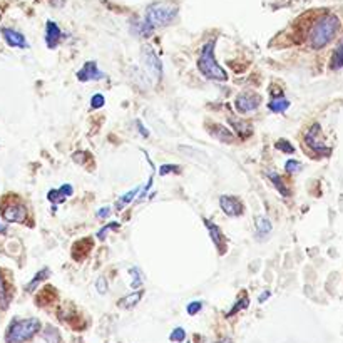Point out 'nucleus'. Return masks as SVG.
<instances>
[{
	"instance_id": "obj_18",
	"label": "nucleus",
	"mask_w": 343,
	"mask_h": 343,
	"mask_svg": "<svg viewBox=\"0 0 343 343\" xmlns=\"http://www.w3.org/2000/svg\"><path fill=\"white\" fill-rule=\"evenodd\" d=\"M141 298H143V290H137V291H132L131 295L124 296L123 300L117 301V305H119L120 308L129 310V308H132V307H136V305H137L139 301H141Z\"/></svg>"
},
{
	"instance_id": "obj_23",
	"label": "nucleus",
	"mask_w": 343,
	"mask_h": 343,
	"mask_svg": "<svg viewBox=\"0 0 343 343\" xmlns=\"http://www.w3.org/2000/svg\"><path fill=\"white\" fill-rule=\"evenodd\" d=\"M49 275H50L49 268H42V270H41V271L37 273V275L34 276L32 281H30V283L27 285V291H32V290H35V288H37V285H39L41 281H44V279H46Z\"/></svg>"
},
{
	"instance_id": "obj_39",
	"label": "nucleus",
	"mask_w": 343,
	"mask_h": 343,
	"mask_svg": "<svg viewBox=\"0 0 343 343\" xmlns=\"http://www.w3.org/2000/svg\"><path fill=\"white\" fill-rule=\"evenodd\" d=\"M0 233H5V226L4 225H0Z\"/></svg>"
},
{
	"instance_id": "obj_37",
	"label": "nucleus",
	"mask_w": 343,
	"mask_h": 343,
	"mask_svg": "<svg viewBox=\"0 0 343 343\" xmlns=\"http://www.w3.org/2000/svg\"><path fill=\"white\" fill-rule=\"evenodd\" d=\"M137 128H139V132H141L143 137H149V131L144 128V126L141 124V120H137Z\"/></svg>"
},
{
	"instance_id": "obj_25",
	"label": "nucleus",
	"mask_w": 343,
	"mask_h": 343,
	"mask_svg": "<svg viewBox=\"0 0 343 343\" xmlns=\"http://www.w3.org/2000/svg\"><path fill=\"white\" fill-rule=\"evenodd\" d=\"M129 273H131V276L134 278V279H132V283H131V287L132 288H139L143 285V281H144V276H143L141 270H139V268H131Z\"/></svg>"
},
{
	"instance_id": "obj_2",
	"label": "nucleus",
	"mask_w": 343,
	"mask_h": 343,
	"mask_svg": "<svg viewBox=\"0 0 343 343\" xmlns=\"http://www.w3.org/2000/svg\"><path fill=\"white\" fill-rule=\"evenodd\" d=\"M214 46H216V41H208L205 46H203L199 59H198V69L206 79L216 80V82H225L228 80V72L218 64V60H216Z\"/></svg>"
},
{
	"instance_id": "obj_4",
	"label": "nucleus",
	"mask_w": 343,
	"mask_h": 343,
	"mask_svg": "<svg viewBox=\"0 0 343 343\" xmlns=\"http://www.w3.org/2000/svg\"><path fill=\"white\" fill-rule=\"evenodd\" d=\"M39 330H41V321L37 318L15 320L10 323L5 340H7V343H24L32 338Z\"/></svg>"
},
{
	"instance_id": "obj_24",
	"label": "nucleus",
	"mask_w": 343,
	"mask_h": 343,
	"mask_svg": "<svg viewBox=\"0 0 343 343\" xmlns=\"http://www.w3.org/2000/svg\"><path fill=\"white\" fill-rule=\"evenodd\" d=\"M67 196L60 191V189H52V191H49L47 194V199L50 203H54V205H59V203H64Z\"/></svg>"
},
{
	"instance_id": "obj_17",
	"label": "nucleus",
	"mask_w": 343,
	"mask_h": 343,
	"mask_svg": "<svg viewBox=\"0 0 343 343\" xmlns=\"http://www.w3.org/2000/svg\"><path fill=\"white\" fill-rule=\"evenodd\" d=\"M268 107L271 112H276V114H283L285 111L290 107V100L285 99L281 94H278L276 97H273L270 103H268Z\"/></svg>"
},
{
	"instance_id": "obj_15",
	"label": "nucleus",
	"mask_w": 343,
	"mask_h": 343,
	"mask_svg": "<svg viewBox=\"0 0 343 343\" xmlns=\"http://www.w3.org/2000/svg\"><path fill=\"white\" fill-rule=\"evenodd\" d=\"M266 177L273 183V186L276 188V191L283 196V198H290V194H291V191H290V188L285 184V181H283V177L279 176L278 173H275V171H271V169H268L266 171Z\"/></svg>"
},
{
	"instance_id": "obj_26",
	"label": "nucleus",
	"mask_w": 343,
	"mask_h": 343,
	"mask_svg": "<svg viewBox=\"0 0 343 343\" xmlns=\"http://www.w3.org/2000/svg\"><path fill=\"white\" fill-rule=\"evenodd\" d=\"M276 149L285 152V154H293V152H295V146L291 144V143H288L287 139H279V141L276 143Z\"/></svg>"
},
{
	"instance_id": "obj_10",
	"label": "nucleus",
	"mask_w": 343,
	"mask_h": 343,
	"mask_svg": "<svg viewBox=\"0 0 343 343\" xmlns=\"http://www.w3.org/2000/svg\"><path fill=\"white\" fill-rule=\"evenodd\" d=\"M203 221H205V225H206L208 231H209V236H211V241H213V245L216 246V250L219 251V255H225L226 253V238L223 236V231H221L219 226L214 225L213 221H209L206 218Z\"/></svg>"
},
{
	"instance_id": "obj_1",
	"label": "nucleus",
	"mask_w": 343,
	"mask_h": 343,
	"mask_svg": "<svg viewBox=\"0 0 343 343\" xmlns=\"http://www.w3.org/2000/svg\"><path fill=\"white\" fill-rule=\"evenodd\" d=\"M340 30V18L333 14H327L320 17L313 24L308 34V44L311 49H323L333 41V37Z\"/></svg>"
},
{
	"instance_id": "obj_33",
	"label": "nucleus",
	"mask_w": 343,
	"mask_h": 343,
	"mask_svg": "<svg viewBox=\"0 0 343 343\" xmlns=\"http://www.w3.org/2000/svg\"><path fill=\"white\" fill-rule=\"evenodd\" d=\"M96 288L99 291V295H106L107 293V279L104 276H99L96 281Z\"/></svg>"
},
{
	"instance_id": "obj_19",
	"label": "nucleus",
	"mask_w": 343,
	"mask_h": 343,
	"mask_svg": "<svg viewBox=\"0 0 343 343\" xmlns=\"http://www.w3.org/2000/svg\"><path fill=\"white\" fill-rule=\"evenodd\" d=\"M330 67L332 69H341L343 67V39L338 42V46L333 50V55H332V60H330Z\"/></svg>"
},
{
	"instance_id": "obj_8",
	"label": "nucleus",
	"mask_w": 343,
	"mask_h": 343,
	"mask_svg": "<svg viewBox=\"0 0 343 343\" xmlns=\"http://www.w3.org/2000/svg\"><path fill=\"white\" fill-rule=\"evenodd\" d=\"M2 216L7 223H25V219H27V208L21 205V203H10V205L4 206Z\"/></svg>"
},
{
	"instance_id": "obj_3",
	"label": "nucleus",
	"mask_w": 343,
	"mask_h": 343,
	"mask_svg": "<svg viewBox=\"0 0 343 343\" xmlns=\"http://www.w3.org/2000/svg\"><path fill=\"white\" fill-rule=\"evenodd\" d=\"M177 17V7L173 4L168 2H159V4H152L146 10V15L143 18V22L146 24L151 32H154L156 29L168 27L169 24H173Z\"/></svg>"
},
{
	"instance_id": "obj_14",
	"label": "nucleus",
	"mask_w": 343,
	"mask_h": 343,
	"mask_svg": "<svg viewBox=\"0 0 343 343\" xmlns=\"http://www.w3.org/2000/svg\"><path fill=\"white\" fill-rule=\"evenodd\" d=\"M230 124L233 126V129L236 131L238 137H241V139H246V137H250L253 134L251 124L246 123V120H243V119H236L233 114H230Z\"/></svg>"
},
{
	"instance_id": "obj_11",
	"label": "nucleus",
	"mask_w": 343,
	"mask_h": 343,
	"mask_svg": "<svg viewBox=\"0 0 343 343\" xmlns=\"http://www.w3.org/2000/svg\"><path fill=\"white\" fill-rule=\"evenodd\" d=\"M106 74L99 71L97 64L94 60H89L86 62L84 66H82V69L77 72V79L80 82H89V80H100L104 79Z\"/></svg>"
},
{
	"instance_id": "obj_38",
	"label": "nucleus",
	"mask_w": 343,
	"mask_h": 343,
	"mask_svg": "<svg viewBox=\"0 0 343 343\" xmlns=\"http://www.w3.org/2000/svg\"><path fill=\"white\" fill-rule=\"evenodd\" d=\"M268 298H270V291H265V293H261V295H259L258 301H259V303H263L265 300H268Z\"/></svg>"
},
{
	"instance_id": "obj_28",
	"label": "nucleus",
	"mask_w": 343,
	"mask_h": 343,
	"mask_svg": "<svg viewBox=\"0 0 343 343\" xmlns=\"http://www.w3.org/2000/svg\"><path fill=\"white\" fill-rule=\"evenodd\" d=\"M184 338H186V332H184V330H183L181 327L174 328V330H173V333L169 335V340H171V341H176V343L184 341Z\"/></svg>"
},
{
	"instance_id": "obj_16",
	"label": "nucleus",
	"mask_w": 343,
	"mask_h": 343,
	"mask_svg": "<svg viewBox=\"0 0 343 343\" xmlns=\"http://www.w3.org/2000/svg\"><path fill=\"white\" fill-rule=\"evenodd\" d=\"M211 136H214L216 139H219L221 143H228V144H233L234 141H236V137H234V134L230 131L226 129V126H221V124H213L211 126Z\"/></svg>"
},
{
	"instance_id": "obj_21",
	"label": "nucleus",
	"mask_w": 343,
	"mask_h": 343,
	"mask_svg": "<svg viewBox=\"0 0 343 343\" xmlns=\"http://www.w3.org/2000/svg\"><path fill=\"white\" fill-rule=\"evenodd\" d=\"M9 305V291L7 285H5V278L2 276V271H0V308L5 310Z\"/></svg>"
},
{
	"instance_id": "obj_30",
	"label": "nucleus",
	"mask_w": 343,
	"mask_h": 343,
	"mask_svg": "<svg viewBox=\"0 0 343 343\" xmlns=\"http://www.w3.org/2000/svg\"><path fill=\"white\" fill-rule=\"evenodd\" d=\"M106 104V99L103 94H94L91 97V107L92 109H99V107H103Z\"/></svg>"
},
{
	"instance_id": "obj_35",
	"label": "nucleus",
	"mask_w": 343,
	"mask_h": 343,
	"mask_svg": "<svg viewBox=\"0 0 343 343\" xmlns=\"http://www.w3.org/2000/svg\"><path fill=\"white\" fill-rule=\"evenodd\" d=\"M59 189L67 196V198H69V196H72V194H74V188L71 186V184H62V186H60Z\"/></svg>"
},
{
	"instance_id": "obj_5",
	"label": "nucleus",
	"mask_w": 343,
	"mask_h": 343,
	"mask_svg": "<svg viewBox=\"0 0 343 343\" xmlns=\"http://www.w3.org/2000/svg\"><path fill=\"white\" fill-rule=\"evenodd\" d=\"M141 59H143V64L146 67V71H148L149 75L152 77V80H154V82L161 80V77H163V64H161V59L156 55L154 50H152L151 47H143Z\"/></svg>"
},
{
	"instance_id": "obj_9",
	"label": "nucleus",
	"mask_w": 343,
	"mask_h": 343,
	"mask_svg": "<svg viewBox=\"0 0 343 343\" xmlns=\"http://www.w3.org/2000/svg\"><path fill=\"white\" fill-rule=\"evenodd\" d=\"M219 208L223 209V213L231 218L243 214V203H241L236 196H221L219 198Z\"/></svg>"
},
{
	"instance_id": "obj_20",
	"label": "nucleus",
	"mask_w": 343,
	"mask_h": 343,
	"mask_svg": "<svg viewBox=\"0 0 343 343\" xmlns=\"http://www.w3.org/2000/svg\"><path fill=\"white\" fill-rule=\"evenodd\" d=\"M255 226H256V233L258 236H265V234H268L271 231V223L270 219H266L265 216H258V218L255 219Z\"/></svg>"
},
{
	"instance_id": "obj_34",
	"label": "nucleus",
	"mask_w": 343,
	"mask_h": 343,
	"mask_svg": "<svg viewBox=\"0 0 343 343\" xmlns=\"http://www.w3.org/2000/svg\"><path fill=\"white\" fill-rule=\"evenodd\" d=\"M179 169V166H173V164H164V166L159 168V174L161 176H166L169 173H173V171H177Z\"/></svg>"
},
{
	"instance_id": "obj_12",
	"label": "nucleus",
	"mask_w": 343,
	"mask_h": 343,
	"mask_svg": "<svg viewBox=\"0 0 343 343\" xmlns=\"http://www.w3.org/2000/svg\"><path fill=\"white\" fill-rule=\"evenodd\" d=\"M2 35H4L5 42H7L10 47H18V49H27L29 47V44H27V41H25V37L21 32L14 30V29L4 27L2 29Z\"/></svg>"
},
{
	"instance_id": "obj_40",
	"label": "nucleus",
	"mask_w": 343,
	"mask_h": 343,
	"mask_svg": "<svg viewBox=\"0 0 343 343\" xmlns=\"http://www.w3.org/2000/svg\"><path fill=\"white\" fill-rule=\"evenodd\" d=\"M219 343H231L230 340H223V341H219Z\"/></svg>"
},
{
	"instance_id": "obj_22",
	"label": "nucleus",
	"mask_w": 343,
	"mask_h": 343,
	"mask_svg": "<svg viewBox=\"0 0 343 343\" xmlns=\"http://www.w3.org/2000/svg\"><path fill=\"white\" fill-rule=\"evenodd\" d=\"M141 189H143L141 186H137V188L134 189V191H129L128 194H124L123 198H120V199L117 201V205H116L117 211H119V209H123V208H124L126 205H129V203H131L132 199H134V198H136V196H137L139 193H141Z\"/></svg>"
},
{
	"instance_id": "obj_13",
	"label": "nucleus",
	"mask_w": 343,
	"mask_h": 343,
	"mask_svg": "<svg viewBox=\"0 0 343 343\" xmlns=\"http://www.w3.org/2000/svg\"><path fill=\"white\" fill-rule=\"evenodd\" d=\"M62 39V30L59 29V25L55 22L49 21L46 25V44L49 49H55L59 46V42Z\"/></svg>"
},
{
	"instance_id": "obj_27",
	"label": "nucleus",
	"mask_w": 343,
	"mask_h": 343,
	"mask_svg": "<svg viewBox=\"0 0 343 343\" xmlns=\"http://www.w3.org/2000/svg\"><path fill=\"white\" fill-rule=\"evenodd\" d=\"M301 163L300 161H296V159H290V161H287V164H285V169H287V173H290V174H293V173H300L301 171Z\"/></svg>"
},
{
	"instance_id": "obj_36",
	"label": "nucleus",
	"mask_w": 343,
	"mask_h": 343,
	"mask_svg": "<svg viewBox=\"0 0 343 343\" xmlns=\"http://www.w3.org/2000/svg\"><path fill=\"white\" fill-rule=\"evenodd\" d=\"M109 214H111V209H109V208H100L96 216H97L99 219H104V218H107V216H109Z\"/></svg>"
},
{
	"instance_id": "obj_29",
	"label": "nucleus",
	"mask_w": 343,
	"mask_h": 343,
	"mask_svg": "<svg viewBox=\"0 0 343 343\" xmlns=\"http://www.w3.org/2000/svg\"><path fill=\"white\" fill-rule=\"evenodd\" d=\"M117 228H119V223H116V221H114V223H109V225L104 226L103 230H100V231L97 233V238H99V239H106V236H107V234H109V231L117 230Z\"/></svg>"
},
{
	"instance_id": "obj_32",
	"label": "nucleus",
	"mask_w": 343,
	"mask_h": 343,
	"mask_svg": "<svg viewBox=\"0 0 343 343\" xmlns=\"http://www.w3.org/2000/svg\"><path fill=\"white\" fill-rule=\"evenodd\" d=\"M201 308H203V303H201V301H191V303H189L188 307H186V311H188V315L194 316L196 313H199Z\"/></svg>"
},
{
	"instance_id": "obj_7",
	"label": "nucleus",
	"mask_w": 343,
	"mask_h": 343,
	"mask_svg": "<svg viewBox=\"0 0 343 343\" xmlns=\"http://www.w3.org/2000/svg\"><path fill=\"white\" fill-rule=\"evenodd\" d=\"M320 131H321V128H320V124H313L311 128L307 131V134H305V143L308 144V148L313 151V152H316V154H320V156H328L330 154V148L325 144L320 139Z\"/></svg>"
},
{
	"instance_id": "obj_6",
	"label": "nucleus",
	"mask_w": 343,
	"mask_h": 343,
	"mask_svg": "<svg viewBox=\"0 0 343 343\" xmlns=\"http://www.w3.org/2000/svg\"><path fill=\"white\" fill-rule=\"evenodd\" d=\"M261 104V96L256 92H241L234 99V107L239 114H250Z\"/></svg>"
},
{
	"instance_id": "obj_31",
	"label": "nucleus",
	"mask_w": 343,
	"mask_h": 343,
	"mask_svg": "<svg viewBox=\"0 0 343 343\" xmlns=\"http://www.w3.org/2000/svg\"><path fill=\"white\" fill-rule=\"evenodd\" d=\"M248 303H250V300H248V296H243L239 301H236V305H234V308L230 311V313H228V316H231V315H234V313H238V310H245V308L248 307Z\"/></svg>"
}]
</instances>
